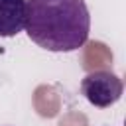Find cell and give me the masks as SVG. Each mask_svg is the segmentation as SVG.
Masks as SVG:
<instances>
[{
	"mask_svg": "<svg viewBox=\"0 0 126 126\" xmlns=\"http://www.w3.org/2000/svg\"><path fill=\"white\" fill-rule=\"evenodd\" d=\"M28 37L53 53L83 47L91 32V14L85 0H26Z\"/></svg>",
	"mask_w": 126,
	"mask_h": 126,
	"instance_id": "cell-1",
	"label": "cell"
},
{
	"mask_svg": "<svg viewBox=\"0 0 126 126\" xmlns=\"http://www.w3.org/2000/svg\"><path fill=\"white\" fill-rule=\"evenodd\" d=\"M26 28V0H0V37H14Z\"/></svg>",
	"mask_w": 126,
	"mask_h": 126,
	"instance_id": "cell-3",
	"label": "cell"
},
{
	"mask_svg": "<svg viewBox=\"0 0 126 126\" xmlns=\"http://www.w3.org/2000/svg\"><path fill=\"white\" fill-rule=\"evenodd\" d=\"M122 91L124 85L120 77H116L110 71H93L85 75L81 81V93L96 108H108L114 102H118Z\"/></svg>",
	"mask_w": 126,
	"mask_h": 126,
	"instance_id": "cell-2",
	"label": "cell"
}]
</instances>
